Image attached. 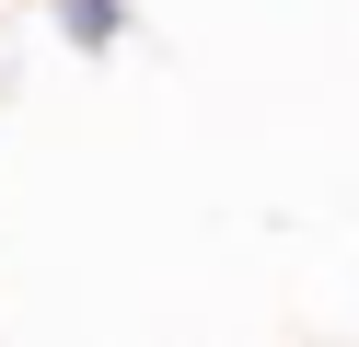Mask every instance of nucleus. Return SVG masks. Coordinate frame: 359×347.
<instances>
[]
</instances>
